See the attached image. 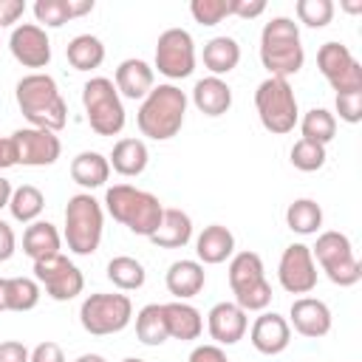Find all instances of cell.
I'll return each mask as SVG.
<instances>
[{"instance_id": "24", "label": "cell", "mask_w": 362, "mask_h": 362, "mask_svg": "<svg viewBox=\"0 0 362 362\" xmlns=\"http://www.w3.org/2000/svg\"><path fill=\"white\" fill-rule=\"evenodd\" d=\"M192 105L204 113V116H223L232 107V88L226 79L221 76H204L195 82L192 88Z\"/></svg>"}, {"instance_id": "10", "label": "cell", "mask_w": 362, "mask_h": 362, "mask_svg": "<svg viewBox=\"0 0 362 362\" xmlns=\"http://www.w3.org/2000/svg\"><path fill=\"white\" fill-rule=\"evenodd\" d=\"M130 320H133V303L127 294L96 291V294H88L79 305V322L93 337L119 334L130 325Z\"/></svg>"}, {"instance_id": "21", "label": "cell", "mask_w": 362, "mask_h": 362, "mask_svg": "<svg viewBox=\"0 0 362 362\" xmlns=\"http://www.w3.org/2000/svg\"><path fill=\"white\" fill-rule=\"evenodd\" d=\"M204 283H206L204 263L189 260V257H181V260L170 263V269L164 274V286H167V291L175 300H189V297L201 294L204 291Z\"/></svg>"}, {"instance_id": "26", "label": "cell", "mask_w": 362, "mask_h": 362, "mask_svg": "<svg viewBox=\"0 0 362 362\" xmlns=\"http://www.w3.org/2000/svg\"><path fill=\"white\" fill-rule=\"evenodd\" d=\"M107 161H110V170H116L119 175L136 178V175H141V173L147 170L150 150H147V144H144L141 139L127 136V139H119V141L113 144Z\"/></svg>"}, {"instance_id": "18", "label": "cell", "mask_w": 362, "mask_h": 362, "mask_svg": "<svg viewBox=\"0 0 362 362\" xmlns=\"http://www.w3.org/2000/svg\"><path fill=\"white\" fill-rule=\"evenodd\" d=\"M249 339H252V348L257 354L277 356L291 345V325L277 311H260V317L252 322Z\"/></svg>"}, {"instance_id": "40", "label": "cell", "mask_w": 362, "mask_h": 362, "mask_svg": "<svg viewBox=\"0 0 362 362\" xmlns=\"http://www.w3.org/2000/svg\"><path fill=\"white\" fill-rule=\"evenodd\" d=\"M189 14L201 25H218L223 17H232L229 0H192L189 3Z\"/></svg>"}, {"instance_id": "44", "label": "cell", "mask_w": 362, "mask_h": 362, "mask_svg": "<svg viewBox=\"0 0 362 362\" xmlns=\"http://www.w3.org/2000/svg\"><path fill=\"white\" fill-rule=\"evenodd\" d=\"M189 362H229V356L221 345L209 342V345H195L189 354Z\"/></svg>"}, {"instance_id": "47", "label": "cell", "mask_w": 362, "mask_h": 362, "mask_svg": "<svg viewBox=\"0 0 362 362\" xmlns=\"http://www.w3.org/2000/svg\"><path fill=\"white\" fill-rule=\"evenodd\" d=\"M14 252H17V235H14V229L0 218V263L11 260Z\"/></svg>"}, {"instance_id": "25", "label": "cell", "mask_w": 362, "mask_h": 362, "mask_svg": "<svg viewBox=\"0 0 362 362\" xmlns=\"http://www.w3.org/2000/svg\"><path fill=\"white\" fill-rule=\"evenodd\" d=\"M158 249H181L192 240V218L178 206H164L158 229L150 235Z\"/></svg>"}, {"instance_id": "48", "label": "cell", "mask_w": 362, "mask_h": 362, "mask_svg": "<svg viewBox=\"0 0 362 362\" xmlns=\"http://www.w3.org/2000/svg\"><path fill=\"white\" fill-rule=\"evenodd\" d=\"M17 144L11 136H0V173L8 167H17Z\"/></svg>"}, {"instance_id": "54", "label": "cell", "mask_w": 362, "mask_h": 362, "mask_svg": "<svg viewBox=\"0 0 362 362\" xmlns=\"http://www.w3.org/2000/svg\"><path fill=\"white\" fill-rule=\"evenodd\" d=\"M122 362H147V359H141V356H124Z\"/></svg>"}, {"instance_id": "42", "label": "cell", "mask_w": 362, "mask_h": 362, "mask_svg": "<svg viewBox=\"0 0 362 362\" xmlns=\"http://www.w3.org/2000/svg\"><path fill=\"white\" fill-rule=\"evenodd\" d=\"M28 362H65V354H62V348L57 342L45 339V342H40V345L31 348Z\"/></svg>"}, {"instance_id": "3", "label": "cell", "mask_w": 362, "mask_h": 362, "mask_svg": "<svg viewBox=\"0 0 362 362\" xmlns=\"http://www.w3.org/2000/svg\"><path fill=\"white\" fill-rule=\"evenodd\" d=\"M105 209L113 221H119L122 226H127L133 235H141V238H150L158 229L161 215H164V204L153 192L139 189L133 184L107 187Z\"/></svg>"}, {"instance_id": "51", "label": "cell", "mask_w": 362, "mask_h": 362, "mask_svg": "<svg viewBox=\"0 0 362 362\" xmlns=\"http://www.w3.org/2000/svg\"><path fill=\"white\" fill-rule=\"evenodd\" d=\"M6 277H0V311H8V297H6Z\"/></svg>"}, {"instance_id": "52", "label": "cell", "mask_w": 362, "mask_h": 362, "mask_svg": "<svg viewBox=\"0 0 362 362\" xmlns=\"http://www.w3.org/2000/svg\"><path fill=\"white\" fill-rule=\"evenodd\" d=\"M74 362H107L102 354H82V356H76Z\"/></svg>"}, {"instance_id": "5", "label": "cell", "mask_w": 362, "mask_h": 362, "mask_svg": "<svg viewBox=\"0 0 362 362\" xmlns=\"http://www.w3.org/2000/svg\"><path fill=\"white\" fill-rule=\"evenodd\" d=\"M105 232V209L90 192H76L65 204V232L62 240L74 255H93L102 243Z\"/></svg>"}, {"instance_id": "34", "label": "cell", "mask_w": 362, "mask_h": 362, "mask_svg": "<svg viewBox=\"0 0 362 362\" xmlns=\"http://www.w3.org/2000/svg\"><path fill=\"white\" fill-rule=\"evenodd\" d=\"M107 280H110L119 291H136V288L144 286L147 272H144V266H141L136 257H130V255H116V257H110V263H107Z\"/></svg>"}, {"instance_id": "41", "label": "cell", "mask_w": 362, "mask_h": 362, "mask_svg": "<svg viewBox=\"0 0 362 362\" xmlns=\"http://www.w3.org/2000/svg\"><path fill=\"white\" fill-rule=\"evenodd\" d=\"M334 105H337V113H339L342 122H348V124H359L362 122V90L337 93Z\"/></svg>"}, {"instance_id": "38", "label": "cell", "mask_w": 362, "mask_h": 362, "mask_svg": "<svg viewBox=\"0 0 362 362\" xmlns=\"http://www.w3.org/2000/svg\"><path fill=\"white\" fill-rule=\"evenodd\" d=\"M294 11H297V20L308 28H325L334 20V3L331 0H297Z\"/></svg>"}, {"instance_id": "35", "label": "cell", "mask_w": 362, "mask_h": 362, "mask_svg": "<svg viewBox=\"0 0 362 362\" xmlns=\"http://www.w3.org/2000/svg\"><path fill=\"white\" fill-rule=\"evenodd\" d=\"M297 124H300L303 139L317 141L322 147L328 141H334V136H337V116L331 110H325V107H311L308 113H303V119Z\"/></svg>"}, {"instance_id": "11", "label": "cell", "mask_w": 362, "mask_h": 362, "mask_svg": "<svg viewBox=\"0 0 362 362\" xmlns=\"http://www.w3.org/2000/svg\"><path fill=\"white\" fill-rule=\"evenodd\" d=\"M156 68L167 79H187L195 71V40L187 28H167L158 34Z\"/></svg>"}, {"instance_id": "17", "label": "cell", "mask_w": 362, "mask_h": 362, "mask_svg": "<svg viewBox=\"0 0 362 362\" xmlns=\"http://www.w3.org/2000/svg\"><path fill=\"white\" fill-rule=\"evenodd\" d=\"M246 328H249V317L235 300L215 303L206 314V331L215 339V345H221V348L240 342L246 337Z\"/></svg>"}, {"instance_id": "31", "label": "cell", "mask_w": 362, "mask_h": 362, "mask_svg": "<svg viewBox=\"0 0 362 362\" xmlns=\"http://www.w3.org/2000/svg\"><path fill=\"white\" fill-rule=\"evenodd\" d=\"M136 337H139L141 345H150V348H158V345H164L170 339L161 303H147L144 308H139V314H136Z\"/></svg>"}, {"instance_id": "33", "label": "cell", "mask_w": 362, "mask_h": 362, "mask_svg": "<svg viewBox=\"0 0 362 362\" xmlns=\"http://www.w3.org/2000/svg\"><path fill=\"white\" fill-rule=\"evenodd\" d=\"M286 226L297 235H317L322 226V206L314 198H297L286 206Z\"/></svg>"}, {"instance_id": "49", "label": "cell", "mask_w": 362, "mask_h": 362, "mask_svg": "<svg viewBox=\"0 0 362 362\" xmlns=\"http://www.w3.org/2000/svg\"><path fill=\"white\" fill-rule=\"evenodd\" d=\"M71 3V17H82L93 11V0H68Z\"/></svg>"}, {"instance_id": "37", "label": "cell", "mask_w": 362, "mask_h": 362, "mask_svg": "<svg viewBox=\"0 0 362 362\" xmlns=\"http://www.w3.org/2000/svg\"><path fill=\"white\" fill-rule=\"evenodd\" d=\"M325 158H328L325 147L317 144V141H308V139H297L294 147H291V153H288L291 167L300 170V173H317V170H322L325 167Z\"/></svg>"}, {"instance_id": "6", "label": "cell", "mask_w": 362, "mask_h": 362, "mask_svg": "<svg viewBox=\"0 0 362 362\" xmlns=\"http://www.w3.org/2000/svg\"><path fill=\"white\" fill-rule=\"evenodd\" d=\"M229 288L235 303L249 311H266L272 303V283L266 280L263 257L257 252H238L229 257Z\"/></svg>"}, {"instance_id": "1", "label": "cell", "mask_w": 362, "mask_h": 362, "mask_svg": "<svg viewBox=\"0 0 362 362\" xmlns=\"http://www.w3.org/2000/svg\"><path fill=\"white\" fill-rule=\"evenodd\" d=\"M14 99L28 127L59 133L68 124V102L62 99L59 85L51 74H42V71L25 74L14 88Z\"/></svg>"}, {"instance_id": "29", "label": "cell", "mask_w": 362, "mask_h": 362, "mask_svg": "<svg viewBox=\"0 0 362 362\" xmlns=\"http://www.w3.org/2000/svg\"><path fill=\"white\" fill-rule=\"evenodd\" d=\"M240 62V45L235 37H212L206 45H204V68L209 71V76H223V74H232Z\"/></svg>"}, {"instance_id": "28", "label": "cell", "mask_w": 362, "mask_h": 362, "mask_svg": "<svg viewBox=\"0 0 362 362\" xmlns=\"http://www.w3.org/2000/svg\"><path fill=\"white\" fill-rule=\"evenodd\" d=\"M62 249V235L51 221H34L23 232V252L37 263L51 255H59Z\"/></svg>"}, {"instance_id": "12", "label": "cell", "mask_w": 362, "mask_h": 362, "mask_svg": "<svg viewBox=\"0 0 362 362\" xmlns=\"http://www.w3.org/2000/svg\"><path fill=\"white\" fill-rule=\"evenodd\" d=\"M34 280L57 303H68L76 294H82V288H85V277H82L79 266L71 263L62 252L59 255H51L45 260H37L34 263Z\"/></svg>"}, {"instance_id": "13", "label": "cell", "mask_w": 362, "mask_h": 362, "mask_svg": "<svg viewBox=\"0 0 362 362\" xmlns=\"http://www.w3.org/2000/svg\"><path fill=\"white\" fill-rule=\"evenodd\" d=\"M317 68L337 93L362 90V65L342 42H322L317 51Z\"/></svg>"}, {"instance_id": "36", "label": "cell", "mask_w": 362, "mask_h": 362, "mask_svg": "<svg viewBox=\"0 0 362 362\" xmlns=\"http://www.w3.org/2000/svg\"><path fill=\"white\" fill-rule=\"evenodd\" d=\"M6 291L8 311H31L42 297V288L34 277H6Z\"/></svg>"}, {"instance_id": "8", "label": "cell", "mask_w": 362, "mask_h": 362, "mask_svg": "<svg viewBox=\"0 0 362 362\" xmlns=\"http://www.w3.org/2000/svg\"><path fill=\"white\" fill-rule=\"evenodd\" d=\"M82 107L88 116V124L96 136H119L124 130L127 113L122 105V96L107 76H93L82 85Z\"/></svg>"}, {"instance_id": "9", "label": "cell", "mask_w": 362, "mask_h": 362, "mask_svg": "<svg viewBox=\"0 0 362 362\" xmlns=\"http://www.w3.org/2000/svg\"><path fill=\"white\" fill-rule=\"evenodd\" d=\"M311 257H314V263H320L325 277L339 288L356 286L362 280V263L356 260L354 243L345 232H337V229L320 232L317 243L311 246Z\"/></svg>"}, {"instance_id": "2", "label": "cell", "mask_w": 362, "mask_h": 362, "mask_svg": "<svg viewBox=\"0 0 362 362\" xmlns=\"http://www.w3.org/2000/svg\"><path fill=\"white\" fill-rule=\"evenodd\" d=\"M187 93L173 85H156L139 105L136 113V124L141 130V136L153 139V141H167L173 136H178V130L184 127V116H187Z\"/></svg>"}, {"instance_id": "15", "label": "cell", "mask_w": 362, "mask_h": 362, "mask_svg": "<svg viewBox=\"0 0 362 362\" xmlns=\"http://www.w3.org/2000/svg\"><path fill=\"white\" fill-rule=\"evenodd\" d=\"M8 51L23 68H48L51 62V40L42 25L37 23H20L8 34Z\"/></svg>"}, {"instance_id": "16", "label": "cell", "mask_w": 362, "mask_h": 362, "mask_svg": "<svg viewBox=\"0 0 362 362\" xmlns=\"http://www.w3.org/2000/svg\"><path fill=\"white\" fill-rule=\"evenodd\" d=\"M17 144V161L23 167H51L62 156V141L51 130L40 127H20L11 133Z\"/></svg>"}, {"instance_id": "46", "label": "cell", "mask_w": 362, "mask_h": 362, "mask_svg": "<svg viewBox=\"0 0 362 362\" xmlns=\"http://www.w3.org/2000/svg\"><path fill=\"white\" fill-rule=\"evenodd\" d=\"M23 14H25V3L23 0H0V28L14 25Z\"/></svg>"}, {"instance_id": "7", "label": "cell", "mask_w": 362, "mask_h": 362, "mask_svg": "<svg viewBox=\"0 0 362 362\" xmlns=\"http://www.w3.org/2000/svg\"><path fill=\"white\" fill-rule=\"evenodd\" d=\"M255 107H257L260 124L274 136L291 133L294 124L300 122V107H297L294 88L288 85V79H280V76H266L257 85Z\"/></svg>"}, {"instance_id": "43", "label": "cell", "mask_w": 362, "mask_h": 362, "mask_svg": "<svg viewBox=\"0 0 362 362\" xmlns=\"http://www.w3.org/2000/svg\"><path fill=\"white\" fill-rule=\"evenodd\" d=\"M229 11H232V17L252 20L266 11V3L263 0H229Z\"/></svg>"}, {"instance_id": "39", "label": "cell", "mask_w": 362, "mask_h": 362, "mask_svg": "<svg viewBox=\"0 0 362 362\" xmlns=\"http://www.w3.org/2000/svg\"><path fill=\"white\" fill-rule=\"evenodd\" d=\"M34 17H37V25L42 28H62L68 20H74L68 0H37Z\"/></svg>"}, {"instance_id": "22", "label": "cell", "mask_w": 362, "mask_h": 362, "mask_svg": "<svg viewBox=\"0 0 362 362\" xmlns=\"http://www.w3.org/2000/svg\"><path fill=\"white\" fill-rule=\"evenodd\" d=\"M164 308V322H167V334L170 339H181V342H192L201 337L204 331V317L195 305H189L187 300H173V303H161Z\"/></svg>"}, {"instance_id": "50", "label": "cell", "mask_w": 362, "mask_h": 362, "mask_svg": "<svg viewBox=\"0 0 362 362\" xmlns=\"http://www.w3.org/2000/svg\"><path fill=\"white\" fill-rule=\"evenodd\" d=\"M11 192H14V187H11V181L0 173V209H6L8 206V201H11Z\"/></svg>"}, {"instance_id": "45", "label": "cell", "mask_w": 362, "mask_h": 362, "mask_svg": "<svg viewBox=\"0 0 362 362\" xmlns=\"http://www.w3.org/2000/svg\"><path fill=\"white\" fill-rule=\"evenodd\" d=\"M28 348L20 339H3L0 342V362H28Z\"/></svg>"}, {"instance_id": "14", "label": "cell", "mask_w": 362, "mask_h": 362, "mask_svg": "<svg viewBox=\"0 0 362 362\" xmlns=\"http://www.w3.org/2000/svg\"><path fill=\"white\" fill-rule=\"evenodd\" d=\"M277 280L288 294H311L317 286V263L311 257V246L288 243L277 263Z\"/></svg>"}, {"instance_id": "30", "label": "cell", "mask_w": 362, "mask_h": 362, "mask_svg": "<svg viewBox=\"0 0 362 362\" xmlns=\"http://www.w3.org/2000/svg\"><path fill=\"white\" fill-rule=\"evenodd\" d=\"M65 57L74 71H93L105 62V42L93 34H76L65 45Z\"/></svg>"}, {"instance_id": "27", "label": "cell", "mask_w": 362, "mask_h": 362, "mask_svg": "<svg viewBox=\"0 0 362 362\" xmlns=\"http://www.w3.org/2000/svg\"><path fill=\"white\" fill-rule=\"evenodd\" d=\"M71 178L82 189H99V187H105L107 178H110V161H107V156H102L96 150L76 153L74 161H71Z\"/></svg>"}, {"instance_id": "23", "label": "cell", "mask_w": 362, "mask_h": 362, "mask_svg": "<svg viewBox=\"0 0 362 362\" xmlns=\"http://www.w3.org/2000/svg\"><path fill=\"white\" fill-rule=\"evenodd\" d=\"M195 255H198V263L218 266L235 255V235L223 223H209L195 238Z\"/></svg>"}, {"instance_id": "53", "label": "cell", "mask_w": 362, "mask_h": 362, "mask_svg": "<svg viewBox=\"0 0 362 362\" xmlns=\"http://www.w3.org/2000/svg\"><path fill=\"white\" fill-rule=\"evenodd\" d=\"M345 11L356 14V11H362V3H345Z\"/></svg>"}, {"instance_id": "4", "label": "cell", "mask_w": 362, "mask_h": 362, "mask_svg": "<svg viewBox=\"0 0 362 362\" xmlns=\"http://www.w3.org/2000/svg\"><path fill=\"white\" fill-rule=\"evenodd\" d=\"M260 62L269 71V76H280V79H288L303 68L305 51L300 42V25L291 17H272L263 25Z\"/></svg>"}, {"instance_id": "19", "label": "cell", "mask_w": 362, "mask_h": 362, "mask_svg": "<svg viewBox=\"0 0 362 362\" xmlns=\"http://www.w3.org/2000/svg\"><path fill=\"white\" fill-rule=\"evenodd\" d=\"M331 308L320 300V297H297L291 303V311H288V325L300 334V337H308V339H320L331 331Z\"/></svg>"}, {"instance_id": "32", "label": "cell", "mask_w": 362, "mask_h": 362, "mask_svg": "<svg viewBox=\"0 0 362 362\" xmlns=\"http://www.w3.org/2000/svg\"><path fill=\"white\" fill-rule=\"evenodd\" d=\"M42 209H45V195H42L40 187H34V184H20V187H14L11 201H8V212H11L14 221H20V223H34V221H40Z\"/></svg>"}, {"instance_id": "20", "label": "cell", "mask_w": 362, "mask_h": 362, "mask_svg": "<svg viewBox=\"0 0 362 362\" xmlns=\"http://www.w3.org/2000/svg\"><path fill=\"white\" fill-rule=\"evenodd\" d=\"M113 85L124 99H144L156 88V68H150V62L139 57L122 59L113 74Z\"/></svg>"}]
</instances>
